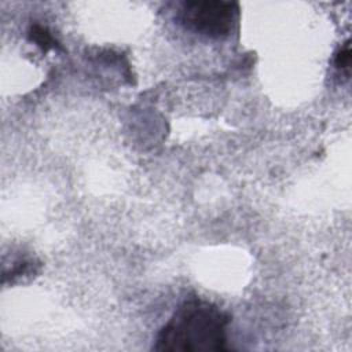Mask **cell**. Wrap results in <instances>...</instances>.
<instances>
[{
  "mask_svg": "<svg viewBox=\"0 0 352 352\" xmlns=\"http://www.w3.org/2000/svg\"><path fill=\"white\" fill-rule=\"evenodd\" d=\"M231 318L217 305L194 297L182 302L157 334L155 351H226Z\"/></svg>",
  "mask_w": 352,
  "mask_h": 352,
  "instance_id": "cell-1",
  "label": "cell"
},
{
  "mask_svg": "<svg viewBox=\"0 0 352 352\" xmlns=\"http://www.w3.org/2000/svg\"><path fill=\"white\" fill-rule=\"evenodd\" d=\"M239 15V6L235 1L194 0L182 4V22L191 30L210 38L227 37Z\"/></svg>",
  "mask_w": 352,
  "mask_h": 352,
  "instance_id": "cell-2",
  "label": "cell"
},
{
  "mask_svg": "<svg viewBox=\"0 0 352 352\" xmlns=\"http://www.w3.org/2000/svg\"><path fill=\"white\" fill-rule=\"evenodd\" d=\"M28 37H29L30 41L36 43V45H38L44 52L58 47L56 40L47 30V28H44V26H41L38 23H34V25L30 26V29L28 32Z\"/></svg>",
  "mask_w": 352,
  "mask_h": 352,
  "instance_id": "cell-3",
  "label": "cell"
},
{
  "mask_svg": "<svg viewBox=\"0 0 352 352\" xmlns=\"http://www.w3.org/2000/svg\"><path fill=\"white\" fill-rule=\"evenodd\" d=\"M334 66L340 72H345L346 74L349 73V66H351V47L349 41H346L337 52L334 56Z\"/></svg>",
  "mask_w": 352,
  "mask_h": 352,
  "instance_id": "cell-4",
  "label": "cell"
}]
</instances>
